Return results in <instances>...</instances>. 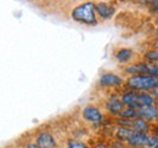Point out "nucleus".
<instances>
[{
	"label": "nucleus",
	"instance_id": "nucleus-1",
	"mask_svg": "<svg viewBox=\"0 0 158 148\" xmlns=\"http://www.w3.org/2000/svg\"><path fill=\"white\" fill-rule=\"evenodd\" d=\"M69 17L72 21L79 24H84L88 27H95L99 24L100 19L98 18L95 11L94 1H83L72 7L69 11Z\"/></svg>",
	"mask_w": 158,
	"mask_h": 148
},
{
	"label": "nucleus",
	"instance_id": "nucleus-2",
	"mask_svg": "<svg viewBox=\"0 0 158 148\" xmlns=\"http://www.w3.org/2000/svg\"><path fill=\"white\" fill-rule=\"evenodd\" d=\"M124 89L133 90L139 92H151L153 90H158V78L147 75V74H138L125 78Z\"/></svg>",
	"mask_w": 158,
	"mask_h": 148
},
{
	"label": "nucleus",
	"instance_id": "nucleus-3",
	"mask_svg": "<svg viewBox=\"0 0 158 148\" xmlns=\"http://www.w3.org/2000/svg\"><path fill=\"white\" fill-rule=\"evenodd\" d=\"M80 118L85 124L93 128H101L105 125L107 115L99 106L94 103H89L80 109Z\"/></svg>",
	"mask_w": 158,
	"mask_h": 148
},
{
	"label": "nucleus",
	"instance_id": "nucleus-4",
	"mask_svg": "<svg viewBox=\"0 0 158 148\" xmlns=\"http://www.w3.org/2000/svg\"><path fill=\"white\" fill-rule=\"evenodd\" d=\"M125 78L116 72H103L100 74L98 85L103 90L120 91L124 89Z\"/></svg>",
	"mask_w": 158,
	"mask_h": 148
},
{
	"label": "nucleus",
	"instance_id": "nucleus-5",
	"mask_svg": "<svg viewBox=\"0 0 158 148\" xmlns=\"http://www.w3.org/2000/svg\"><path fill=\"white\" fill-rule=\"evenodd\" d=\"M124 109V105L120 100L119 91H111L103 101V112L107 117L114 119L118 118Z\"/></svg>",
	"mask_w": 158,
	"mask_h": 148
},
{
	"label": "nucleus",
	"instance_id": "nucleus-6",
	"mask_svg": "<svg viewBox=\"0 0 158 148\" xmlns=\"http://www.w3.org/2000/svg\"><path fill=\"white\" fill-rule=\"evenodd\" d=\"M33 140L38 148H59V140L52 130L41 128L33 135Z\"/></svg>",
	"mask_w": 158,
	"mask_h": 148
},
{
	"label": "nucleus",
	"instance_id": "nucleus-7",
	"mask_svg": "<svg viewBox=\"0 0 158 148\" xmlns=\"http://www.w3.org/2000/svg\"><path fill=\"white\" fill-rule=\"evenodd\" d=\"M95 11L98 15V18L101 21H110L114 17L117 9L112 2L107 1H98L95 2Z\"/></svg>",
	"mask_w": 158,
	"mask_h": 148
},
{
	"label": "nucleus",
	"instance_id": "nucleus-8",
	"mask_svg": "<svg viewBox=\"0 0 158 148\" xmlns=\"http://www.w3.org/2000/svg\"><path fill=\"white\" fill-rule=\"evenodd\" d=\"M113 56H114V60L123 67L136 61V52L130 47H124V46L118 47L117 50H114Z\"/></svg>",
	"mask_w": 158,
	"mask_h": 148
},
{
	"label": "nucleus",
	"instance_id": "nucleus-9",
	"mask_svg": "<svg viewBox=\"0 0 158 148\" xmlns=\"http://www.w3.org/2000/svg\"><path fill=\"white\" fill-rule=\"evenodd\" d=\"M147 141H148V134L134 131L130 138L127 142L128 148H147Z\"/></svg>",
	"mask_w": 158,
	"mask_h": 148
},
{
	"label": "nucleus",
	"instance_id": "nucleus-10",
	"mask_svg": "<svg viewBox=\"0 0 158 148\" xmlns=\"http://www.w3.org/2000/svg\"><path fill=\"white\" fill-rule=\"evenodd\" d=\"M119 93H120V100H122V102H123L124 107L139 109L138 91H133V90L123 89V90H120V91H119Z\"/></svg>",
	"mask_w": 158,
	"mask_h": 148
},
{
	"label": "nucleus",
	"instance_id": "nucleus-11",
	"mask_svg": "<svg viewBox=\"0 0 158 148\" xmlns=\"http://www.w3.org/2000/svg\"><path fill=\"white\" fill-rule=\"evenodd\" d=\"M134 130L131 128H127V126H117L114 125L113 131H112V135H111V138H116L119 141H123V142H128V140L130 138V136L133 135Z\"/></svg>",
	"mask_w": 158,
	"mask_h": 148
},
{
	"label": "nucleus",
	"instance_id": "nucleus-12",
	"mask_svg": "<svg viewBox=\"0 0 158 148\" xmlns=\"http://www.w3.org/2000/svg\"><path fill=\"white\" fill-rule=\"evenodd\" d=\"M131 129L134 131H139V132H145V134H151L152 129H153V124L145 120L143 118H136L133 120L131 123Z\"/></svg>",
	"mask_w": 158,
	"mask_h": 148
},
{
	"label": "nucleus",
	"instance_id": "nucleus-13",
	"mask_svg": "<svg viewBox=\"0 0 158 148\" xmlns=\"http://www.w3.org/2000/svg\"><path fill=\"white\" fill-rule=\"evenodd\" d=\"M139 117L143 118L145 120L155 124L156 119L158 117V106H150V107H143L139 109Z\"/></svg>",
	"mask_w": 158,
	"mask_h": 148
},
{
	"label": "nucleus",
	"instance_id": "nucleus-14",
	"mask_svg": "<svg viewBox=\"0 0 158 148\" xmlns=\"http://www.w3.org/2000/svg\"><path fill=\"white\" fill-rule=\"evenodd\" d=\"M141 60L150 62V63H158V49L150 47V49L145 50L141 54Z\"/></svg>",
	"mask_w": 158,
	"mask_h": 148
},
{
	"label": "nucleus",
	"instance_id": "nucleus-15",
	"mask_svg": "<svg viewBox=\"0 0 158 148\" xmlns=\"http://www.w3.org/2000/svg\"><path fill=\"white\" fill-rule=\"evenodd\" d=\"M64 148H90V143H88L86 141H83L80 138L69 137L66 141Z\"/></svg>",
	"mask_w": 158,
	"mask_h": 148
},
{
	"label": "nucleus",
	"instance_id": "nucleus-16",
	"mask_svg": "<svg viewBox=\"0 0 158 148\" xmlns=\"http://www.w3.org/2000/svg\"><path fill=\"white\" fill-rule=\"evenodd\" d=\"M143 74L158 78V63H150L143 61Z\"/></svg>",
	"mask_w": 158,
	"mask_h": 148
},
{
	"label": "nucleus",
	"instance_id": "nucleus-17",
	"mask_svg": "<svg viewBox=\"0 0 158 148\" xmlns=\"http://www.w3.org/2000/svg\"><path fill=\"white\" fill-rule=\"evenodd\" d=\"M119 117H122V118H124V119L134 120V119H136V118H139V109H135V108H128V107H124V109H123V112L120 113V115H119Z\"/></svg>",
	"mask_w": 158,
	"mask_h": 148
},
{
	"label": "nucleus",
	"instance_id": "nucleus-18",
	"mask_svg": "<svg viewBox=\"0 0 158 148\" xmlns=\"http://www.w3.org/2000/svg\"><path fill=\"white\" fill-rule=\"evenodd\" d=\"M90 148H111V146H110V140H107L105 137L94 140L90 143Z\"/></svg>",
	"mask_w": 158,
	"mask_h": 148
},
{
	"label": "nucleus",
	"instance_id": "nucleus-19",
	"mask_svg": "<svg viewBox=\"0 0 158 148\" xmlns=\"http://www.w3.org/2000/svg\"><path fill=\"white\" fill-rule=\"evenodd\" d=\"M110 140V146L111 148H128L127 143L123 142V141H119L116 138H108Z\"/></svg>",
	"mask_w": 158,
	"mask_h": 148
},
{
	"label": "nucleus",
	"instance_id": "nucleus-20",
	"mask_svg": "<svg viewBox=\"0 0 158 148\" xmlns=\"http://www.w3.org/2000/svg\"><path fill=\"white\" fill-rule=\"evenodd\" d=\"M158 143V137L152 132L148 134V141H147V148H155Z\"/></svg>",
	"mask_w": 158,
	"mask_h": 148
},
{
	"label": "nucleus",
	"instance_id": "nucleus-21",
	"mask_svg": "<svg viewBox=\"0 0 158 148\" xmlns=\"http://www.w3.org/2000/svg\"><path fill=\"white\" fill-rule=\"evenodd\" d=\"M20 147L21 148H38V146L35 145L34 140H33V138H31V140H27V141H24V142L21 145Z\"/></svg>",
	"mask_w": 158,
	"mask_h": 148
},
{
	"label": "nucleus",
	"instance_id": "nucleus-22",
	"mask_svg": "<svg viewBox=\"0 0 158 148\" xmlns=\"http://www.w3.org/2000/svg\"><path fill=\"white\" fill-rule=\"evenodd\" d=\"M150 10L158 16V0H155V1H151L150 2Z\"/></svg>",
	"mask_w": 158,
	"mask_h": 148
},
{
	"label": "nucleus",
	"instance_id": "nucleus-23",
	"mask_svg": "<svg viewBox=\"0 0 158 148\" xmlns=\"http://www.w3.org/2000/svg\"><path fill=\"white\" fill-rule=\"evenodd\" d=\"M152 134L153 135H156L158 137V125H156V124H153V129H152Z\"/></svg>",
	"mask_w": 158,
	"mask_h": 148
},
{
	"label": "nucleus",
	"instance_id": "nucleus-24",
	"mask_svg": "<svg viewBox=\"0 0 158 148\" xmlns=\"http://www.w3.org/2000/svg\"><path fill=\"white\" fill-rule=\"evenodd\" d=\"M6 148H21L20 146H9V147H6Z\"/></svg>",
	"mask_w": 158,
	"mask_h": 148
},
{
	"label": "nucleus",
	"instance_id": "nucleus-25",
	"mask_svg": "<svg viewBox=\"0 0 158 148\" xmlns=\"http://www.w3.org/2000/svg\"><path fill=\"white\" fill-rule=\"evenodd\" d=\"M155 34H156V39H158V28L156 29V32H155Z\"/></svg>",
	"mask_w": 158,
	"mask_h": 148
},
{
	"label": "nucleus",
	"instance_id": "nucleus-26",
	"mask_svg": "<svg viewBox=\"0 0 158 148\" xmlns=\"http://www.w3.org/2000/svg\"><path fill=\"white\" fill-rule=\"evenodd\" d=\"M155 124H156V125H158V117H157V119H156V121H155Z\"/></svg>",
	"mask_w": 158,
	"mask_h": 148
},
{
	"label": "nucleus",
	"instance_id": "nucleus-27",
	"mask_svg": "<svg viewBox=\"0 0 158 148\" xmlns=\"http://www.w3.org/2000/svg\"><path fill=\"white\" fill-rule=\"evenodd\" d=\"M155 148H158V143H157V146H156V147H155Z\"/></svg>",
	"mask_w": 158,
	"mask_h": 148
},
{
	"label": "nucleus",
	"instance_id": "nucleus-28",
	"mask_svg": "<svg viewBox=\"0 0 158 148\" xmlns=\"http://www.w3.org/2000/svg\"><path fill=\"white\" fill-rule=\"evenodd\" d=\"M157 17H158V16H157Z\"/></svg>",
	"mask_w": 158,
	"mask_h": 148
}]
</instances>
